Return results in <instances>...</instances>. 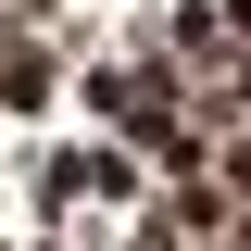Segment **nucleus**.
I'll use <instances>...</instances> for the list:
<instances>
[{"instance_id":"1","label":"nucleus","mask_w":251,"mask_h":251,"mask_svg":"<svg viewBox=\"0 0 251 251\" xmlns=\"http://www.w3.org/2000/svg\"><path fill=\"white\" fill-rule=\"evenodd\" d=\"M226 38H251V0H226Z\"/></svg>"}]
</instances>
